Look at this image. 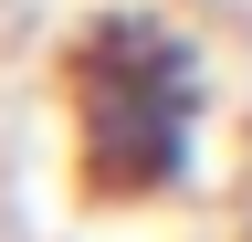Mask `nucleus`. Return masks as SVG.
I'll list each match as a JSON object with an SVG mask.
<instances>
[{"instance_id": "obj_1", "label": "nucleus", "mask_w": 252, "mask_h": 242, "mask_svg": "<svg viewBox=\"0 0 252 242\" xmlns=\"http://www.w3.org/2000/svg\"><path fill=\"white\" fill-rule=\"evenodd\" d=\"M200 147V53L168 21H105L74 64V158L94 190L158 200Z\"/></svg>"}]
</instances>
